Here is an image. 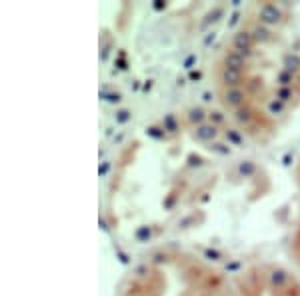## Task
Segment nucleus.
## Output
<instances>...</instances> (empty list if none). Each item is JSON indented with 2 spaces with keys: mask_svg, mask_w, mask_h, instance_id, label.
<instances>
[{
  "mask_svg": "<svg viewBox=\"0 0 300 296\" xmlns=\"http://www.w3.org/2000/svg\"><path fill=\"white\" fill-rule=\"evenodd\" d=\"M246 100H248V92L242 86H232V88H222L220 90V102H222V106L228 108V110H232V112L244 108L248 104Z\"/></svg>",
  "mask_w": 300,
  "mask_h": 296,
  "instance_id": "f257e3e1",
  "label": "nucleus"
},
{
  "mask_svg": "<svg viewBox=\"0 0 300 296\" xmlns=\"http://www.w3.org/2000/svg\"><path fill=\"white\" fill-rule=\"evenodd\" d=\"M254 46H256V40H254L252 32L246 30V28L234 32L232 38H230V50L242 54L244 58H250V56L254 54Z\"/></svg>",
  "mask_w": 300,
  "mask_h": 296,
  "instance_id": "f03ea898",
  "label": "nucleus"
},
{
  "mask_svg": "<svg viewBox=\"0 0 300 296\" xmlns=\"http://www.w3.org/2000/svg\"><path fill=\"white\" fill-rule=\"evenodd\" d=\"M258 22H262L264 26L268 28H274V26H280L284 22V12L278 4H272V2H266L258 8Z\"/></svg>",
  "mask_w": 300,
  "mask_h": 296,
  "instance_id": "7ed1b4c3",
  "label": "nucleus"
},
{
  "mask_svg": "<svg viewBox=\"0 0 300 296\" xmlns=\"http://www.w3.org/2000/svg\"><path fill=\"white\" fill-rule=\"evenodd\" d=\"M242 78H244L242 70H234V68H228V66H220V70H218V82L222 84V88L242 86Z\"/></svg>",
  "mask_w": 300,
  "mask_h": 296,
  "instance_id": "20e7f679",
  "label": "nucleus"
},
{
  "mask_svg": "<svg viewBox=\"0 0 300 296\" xmlns=\"http://www.w3.org/2000/svg\"><path fill=\"white\" fill-rule=\"evenodd\" d=\"M192 136H194L196 140H200V142H212V140H216V138L220 136V130H218L216 124L204 122V124H200V126H196V128L192 130Z\"/></svg>",
  "mask_w": 300,
  "mask_h": 296,
  "instance_id": "39448f33",
  "label": "nucleus"
},
{
  "mask_svg": "<svg viewBox=\"0 0 300 296\" xmlns=\"http://www.w3.org/2000/svg\"><path fill=\"white\" fill-rule=\"evenodd\" d=\"M272 98H276L278 102H282V104L290 106V104L298 102V98H300V90H298V86H290V88L276 86V88H274V92H272Z\"/></svg>",
  "mask_w": 300,
  "mask_h": 296,
  "instance_id": "423d86ee",
  "label": "nucleus"
},
{
  "mask_svg": "<svg viewBox=\"0 0 300 296\" xmlns=\"http://www.w3.org/2000/svg\"><path fill=\"white\" fill-rule=\"evenodd\" d=\"M248 30L252 32L254 40H256V42H260V44H266V42H272V40H274L272 30H270L268 26H264L262 22H258V20H256V22H252Z\"/></svg>",
  "mask_w": 300,
  "mask_h": 296,
  "instance_id": "0eeeda50",
  "label": "nucleus"
},
{
  "mask_svg": "<svg viewBox=\"0 0 300 296\" xmlns=\"http://www.w3.org/2000/svg\"><path fill=\"white\" fill-rule=\"evenodd\" d=\"M246 64H248V58H244L242 54L234 52V50H228L222 58V66H228V68H234V70H246Z\"/></svg>",
  "mask_w": 300,
  "mask_h": 296,
  "instance_id": "6e6552de",
  "label": "nucleus"
},
{
  "mask_svg": "<svg viewBox=\"0 0 300 296\" xmlns=\"http://www.w3.org/2000/svg\"><path fill=\"white\" fill-rule=\"evenodd\" d=\"M298 84V76L286 68H282L278 74H276V86H284V88H290V86H296Z\"/></svg>",
  "mask_w": 300,
  "mask_h": 296,
  "instance_id": "1a4fd4ad",
  "label": "nucleus"
},
{
  "mask_svg": "<svg viewBox=\"0 0 300 296\" xmlns=\"http://www.w3.org/2000/svg\"><path fill=\"white\" fill-rule=\"evenodd\" d=\"M234 120H236L238 124H242V126H250V124L256 120V114H254V110L246 104L244 108H240V110L234 112Z\"/></svg>",
  "mask_w": 300,
  "mask_h": 296,
  "instance_id": "9d476101",
  "label": "nucleus"
},
{
  "mask_svg": "<svg viewBox=\"0 0 300 296\" xmlns=\"http://www.w3.org/2000/svg\"><path fill=\"white\" fill-rule=\"evenodd\" d=\"M286 110H288V106H286V104H282V102H278L276 98H272V96H270V98L266 100V114L280 118V116H284V114H286Z\"/></svg>",
  "mask_w": 300,
  "mask_h": 296,
  "instance_id": "9b49d317",
  "label": "nucleus"
},
{
  "mask_svg": "<svg viewBox=\"0 0 300 296\" xmlns=\"http://www.w3.org/2000/svg\"><path fill=\"white\" fill-rule=\"evenodd\" d=\"M206 118H208V114L202 110V108H190L188 112H186V120L196 128V126H200V124H204L206 122Z\"/></svg>",
  "mask_w": 300,
  "mask_h": 296,
  "instance_id": "f8f14e48",
  "label": "nucleus"
},
{
  "mask_svg": "<svg viewBox=\"0 0 300 296\" xmlns=\"http://www.w3.org/2000/svg\"><path fill=\"white\" fill-rule=\"evenodd\" d=\"M270 280H272V286H282L284 282H288V274L282 270H274L270 274Z\"/></svg>",
  "mask_w": 300,
  "mask_h": 296,
  "instance_id": "ddd939ff",
  "label": "nucleus"
},
{
  "mask_svg": "<svg viewBox=\"0 0 300 296\" xmlns=\"http://www.w3.org/2000/svg\"><path fill=\"white\" fill-rule=\"evenodd\" d=\"M284 68L296 74V72L300 70V58H298V56H286V60H284Z\"/></svg>",
  "mask_w": 300,
  "mask_h": 296,
  "instance_id": "4468645a",
  "label": "nucleus"
},
{
  "mask_svg": "<svg viewBox=\"0 0 300 296\" xmlns=\"http://www.w3.org/2000/svg\"><path fill=\"white\" fill-rule=\"evenodd\" d=\"M226 138H230L232 140V144H240L242 142V138L234 132V128H230V130H226Z\"/></svg>",
  "mask_w": 300,
  "mask_h": 296,
  "instance_id": "2eb2a0df",
  "label": "nucleus"
}]
</instances>
